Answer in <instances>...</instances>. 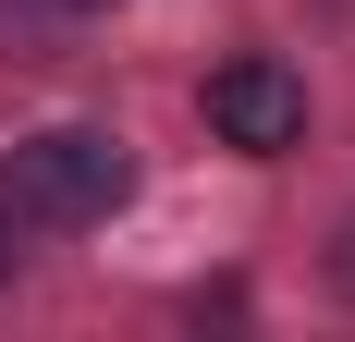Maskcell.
Returning a JSON list of instances; mask_svg holds the SVG:
<instances>
[{
  "label": "cell",
  "mask_w": 355,
  "mask_h": 342,
  "mask_svg": "<svg viewBox=\"0 0 355 342\" xmlns=\"http://www.w3.org/2000/svg\"><path fill=\"white\" fill-rule=\"evenodd\" d=\"M319 269H331V294L355 306V208H343V233H331V257H319Z\"/></svg>",
  "instance_id": "277c9868"
},
{
  "label": "cell",
  "mask_w": 355,
  "mask_h": 342,
  "mask_svg": "<svg viewBox=\"0 0 355 342\" xmlns=\"http://www.w3.org/2000/svg\"><path fill=\"white\" fill-rule=\"evenodd\" d=\"M12 257H25V244H12V208H0V281H12Z\"/></svg>",
  "instance_id": "5b68a950"
},
{
  "label": "cell",
  "mask_w": 355,
  "mask_h": 342,
  "mask_svg": "<svg viewBox=\"0 0 355 342\" xmlns=\"http://www.w3.org/2000/svg\"><path fill=\"white\" fill-rule=\"evenodd\" d=\"M196 110H209V135L233 147V159H294V147H306V73H294L282 49H233V62L196 86Z\"/></svg>",
  "instance_id": "7a4b0ae2"
},
{
  "label": "cell",
  "mask_w": 355,
  "mask_h": 342,
  "mask_svg": "<svg viewBox=\"0 0 355 342\" xmlns=\"http://www.w3.org/2000/svg\"><path fill=\"white\" fill-rule=\"evenodd\" d=\"M110 0H0V62H73Z\"/></svg>",
  "instance_id": "3957f363"
},
{
  "label": "cell",
  "mask_w": 355,
  "mask_h": 342,
  "mask_svg": "<svg viewBox=\"0 0 355 342\" xmlns=\"http://www.w3.org/2000/svg\"><path fill=\"white\" fill-rule=\"evenodd\" d=\"M123 196H135V147L110 123H49V135H12V159H0L12 233H98Z\"/></svg>",
  "instance_id": "6da1fadb"
}]
</instances>
